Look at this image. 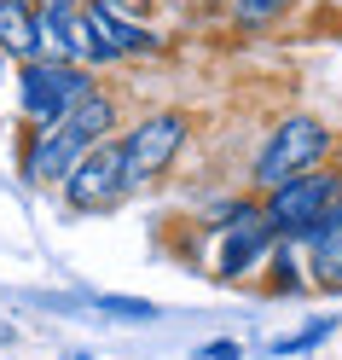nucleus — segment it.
<instances>
[{
	"instance_id": "1",
	"label": "nucleus",
	"mask_w": 342,
	"mask_h": 360,
	"mask_svg": "<svg viewBox=\"0 0 342 360\" xmlns=\"http://www.w3.org/2000/svg\"><path fill=\"white\" fill-rule=\"evenodd\" d=\"M117 117H122L117 99H110L105 87H93V94H87L81 105H70L58 122L29 128V140H24V180L29 186H58L99 140L117 134Z\"/></svg>"
},
{
	"instance_id": "2",
	"label": "nucleus",
	"mask_w": 342,
	"mask_h": 360,
	"mask_svg": "<svg viewBox=\"0 0 342 360\" xmlns=\"http://www.w3.org/2000/svg\"><path fill=\"white\" fill-rule=\"evenodd\" d=\"M336 198H342V169L319 163V169H302V174L279 180L272 192H261V221L272 227L279 244H302L308 227L336 204Z\"/></svg>"
},
{
	"instance_id": "3",
	"label": "nucleus",
	"mask_w": 342,
	"mask_h": 360,
	"mask_svg": "<svg viewBox=\"0 0 342 360\" xmlns=\"http://www.w3.org/2000/svg\"><path fill=\"white\" fill-rule=\"evenodd\" d=\"M331 146H336V134L319 122V117L296 110V117H284V122L267 128V140H261V151H256L249 180H256V192H272L279 180L302 174V169H319V163L331 157Z\"/></svg>"
},
{
	"instance_id": "4",
	"label": "nucleus",
	"mask_w": 342,
	"mask_h": 360,
	"mask_svg": "<svg viewBox=\"0 0 342 360\" xmlns=\"http://www.w3.org/2000/svg\"><path fill=\"white\" fill-rule=\"evenodd\" d=\"M93 70L87 64H64V58H35V64H18V117L29 128H47L58 122L70 105H81L93 94Z\"/></svg>"
},
{
	"instance_id": "5",
	"label": "nucleus",
	"mask_w": 342,
	"mask_h": 360,
	"mask_svg": "<svg viewBox=\"0 0 342 360\" xmlns=\"http://www.w3.org/2000/svg\"><path fill=\"white\" fill-rule=\"evenodd\" d=\"M64 186V204L81 210V215H99V210H117L122 198L140 192V180H133L128 169V151H122V134H110V140H99L93 151L81 157V163L58 180Z\"/></svg>"
},
{
	"instance_id": "6",
	"label": "nucleus",
	"mask_w": 342,
	"mask_h": 360,
	"mask_svg": "<svg viewBox=\"0 0 342 360\" xmlns=\"http://www.w3.org/2000/svg\"><path fill=\"white\" fill-rule=\"evenodd\" d=\"M215 233H221V256H215V274L221 279H244L249 267H256L272 244V227L261 221V204L256 198H238V204H226L221 221H215Z\"/></svg>"
},
{
	"instance_id": "7",
	"label": "nucleus",
	"mask_w": 342,
	"mask_h": 360,
	"mask_svg": "<svg viewBox=\"0 0 342 360\" xmlns=\"http://www.w3.org/2000/svg\"><path fill=\"white\" fill-rule=\"evenodd\" d=\"M186 134L192 122L180 117V110H151V117H140L128 134H122V151H128V169L133 180H157V174H169L174 169V157L186 151Z\"/></svg>"
},
{
	"instance_id": "8",
	"label": "nucleus",
	"mask_w": 342,
	"mask_h": 360,
	"mask_svg": "<svg viewBox=\"0 0 342 360\" xmlns=\"http://www.w3.org/2000/svg\"><path fill=\"white\" fill-rule=\"evenodd\" d=\"M81 18H87V35L99 41V53L117 64V58H151L163 53V35L145 30L133 18V0H81Z\"/></svg>"
},
{
	"instance_id": "9",
	"label": "nucleus",
	"mask_w": 342,
	"mask_h": 360,
	"mask_svg": "<svg viewBox=\"0 0 342 360\" xmlns=\"http://www.w3.org/2000/svg\"><path fill=\"white\" fill-rule=\"evenodd\" d=\"M302 250H308V274H313V285H342V198L308 227Z\"/></svg>"
},
{
	"instance_id": "10",
	"label": "nucleus",
	"mask_w": 342,
	"mask_h": 360,
	"mask_svg": "<svg viewBox=\"0 0 342 360\" xmlns=\"http://www.w3.org/2000/svg\"><path fill=\"white\" fill-rule=\"evenodd\" d=\"M0 58H18V64L47 58V53H41V18H35V0H0Z\"/></svg>"
},
{
	"instance_id": "11",
	"label": "nucleus",
	"mask_w": 342,
	"mask_h": 360,
	"mask_svg": "<svg viewBox=\"0 0 342 360\" xmlns=\"http://www.w3.org/2000/svg\"><path fill=\"white\" fill-rule=\"evenodd\" d=\"M93 308L99 314H117V320H133V326L157 320V302H145V297H93Z\"/></svg>"
},
{
	"instance_id": "12",
	"label": "nucleus",
	"mask_w": 342,
	"mask_h": 360,
	"mask_svg": "<svg viewBox=\"0 0 342 360\" xmlns=\"http://www.w3.org/2000/svg\"><path fill=\"white\" fill-rule=\"evenodd\" d=\"M226 6H232V18L244 30H261V24H272V18L290 6V0H226Z\"/></svg>"
},
{
	"instance_id": "13",
	"label": "nucleus",
	"mask_w": 342,
	"mask_h": 360,
	"mask_svg": "<svg viewBox=\"0 0 342 360\" xmlns=\"http://www.w3.org/2000/svg\"><path fill=\"white\" fill-rule=\"evenodd\" d=\"M331 331H336V320H313L308 331H296V337H279V343H272V354H308V349H319V343H325Z\"/></svg>"
},
{
	"instance_id": "14",
	"label": "nucleus",
	"mask_w": 342,
	"mask_h": 360,
	"mask_svg": "<svg viewBox=\"0 0 342 360\" xmlns=\"http://www.w3.org/2000/svg\"><path fill=\"white\" fill-rule=\"evenodd\" d=\"M197 360H244V349H238V343H203Z\"/></svg>"
}]
</instances>
